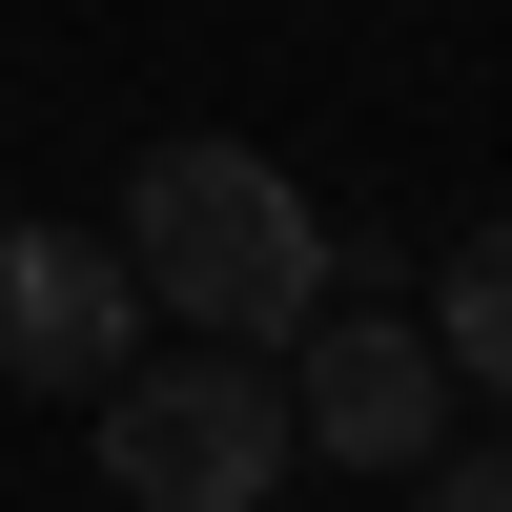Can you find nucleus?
<instances>
[{
    "instance_id": "f257e3e1",
    "label": "nucleus",
    "mask_w": 512,
    "mask_h": 512,
    "mask_svg": "<svg viewBox=\"0 0 512 512\" xmlns=\"http://www.w3.org/2000/svg\"><path fill=\"white\" fill-rule=\"evenodd\" d=\"M123 267H144V308L205 328V349H287V328L328 308V226H308V185H287L267 144H144Z\"/></svg>"
},
{
    "instance_id": "f03ea898",
    "label": "nucleus",
    "mask_w": 512,
    "mask_h": 512,
    "mask_svg": "<svg viewBox=\"0 0 512 512\" xmlns=\"http://www.w3.org/2000/svg\"><path fill=\"white\" fill-rule=\"evenodd\" d=\"M103 472H123V512H267L287 472H308V431H287V349L103 369Z\"/></svg>"
},
{
    "instance_id": "7ed1b4c3",
    "label": "nucleus",
    "mask_w": 512,
    "mask_h": 512,
    "mask_svg": "<svg viewBox=\"0 0 512 512\" xmlns=\"http://www.w3.org/2000/svg\"><path fill=\"white\" fill-rule=\"evenodd\" d=\"M287 431H308L328 472H410V451L451 431V349L410 308H308L287 328Z\"/></svg>"
},
{
    "instance_id": "20e7f679",
    "label": "nucleus",
    "mask_w": 512,
    "mask_h": 512,
    "mask_svg": "<svg viewBox=\"0 0 512 512\" xmlns=\"http://www.w3.org/2000/svg\"><path fill=\"white\" fill-rule=\"evenodd\" d=\"M144 349V267L82 226H0V369L21 390H103V369Z\"/></svg>"
},
{
    "instance_id": "39448f33",
    "label": "nucleus",
    "mask_w": 512,
    "mask_h": 512,
    "mask_svg": "<svg viewBox=\"0 0 512 512\" xmlns=\"http://www.w3.org/2000/svg\"><path fill=\"white\" fill-rule=\"evenodd\" d=\"M431 349H451V390H512V226H472V246H451Z\"/></svg>"
},
{
    "instance_id": "423d86ee",
    "label": "nucleus",
    "mask_w": 512,
    "mask_h": 512,
    "mask_svg": "<svg viewBox=\"0 0 512 512\" xmlns=\"http://www.w3.org/2000/svg\"><path fill=\"white\" fill-rule=\"evenodd\" d=\"M410 472H431V512H512V451H451V431H431Z\"/></svg>"
}]
</instances>
